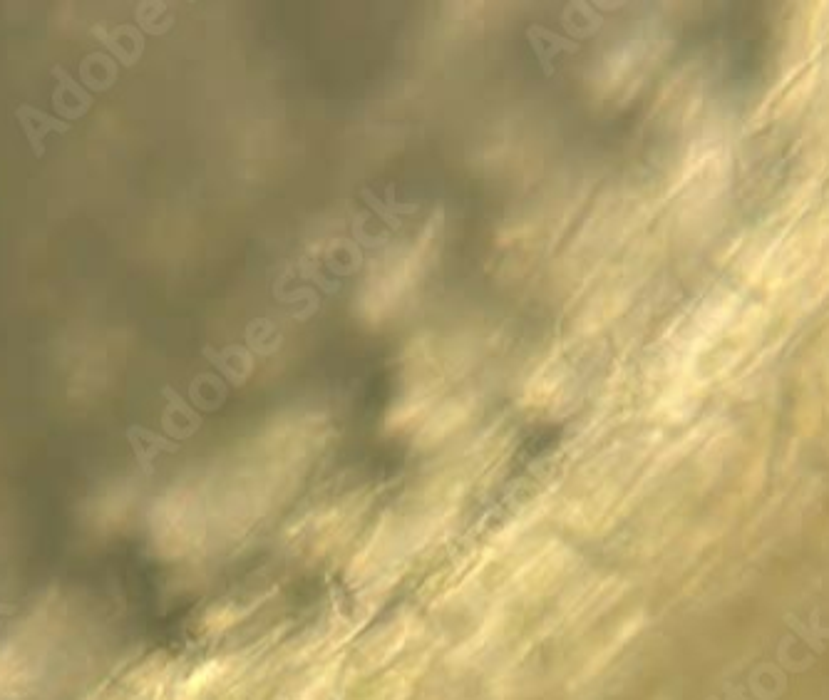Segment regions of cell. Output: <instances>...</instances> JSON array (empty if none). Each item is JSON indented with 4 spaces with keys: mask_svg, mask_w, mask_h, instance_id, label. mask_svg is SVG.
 <instances>
[{
    "mask_svg": "<svg viewBox=\"0 0 829 700\" xmlns=\"http://www.w3.org/2000/svg\"><path fill=\"white\" fill-rule=\"evenodd\" d=\"M442 221L432 216L413 241L393 249L373 266L358 293V313L365 323H383L408 301L413 288L430 271L440 249Z\"/></svg>",
    "mask_w": 829,
    "mask_h": 700,
    "instance_id": "obj_1",
    "label": "cell"
},
{
    "mask_svg": "<svg viewBox=\"0 0 829 700\" xmlns=\"http://www.w3.org/2000/svg\"><path fill=\"white\" fill-rule=\"evenodd\" d=\"M50 75L58 82L53 90V105L58 110L60 120L70 122L85 117L92 110V92H87L63 65H53Z\"/></svg>",
    "mask_w": 829,
    "mask_h": 700,
    "instance_id": "obj_2",
    "label": "cell"
},
{
    "mask_svg": "<svg viewBox=\"0 0 829 700\" xmlns=\"http://www.w3.org/2000/svg\"><path fill=\"white\" fill-rule=\"evenodd\" d=\"M15 117H18V125L20 130H23L25 140L30 144V152H33V157H45V137L50 135V132H58V135H65V132L72 130L70 122L60 120V117H53L48 115V112L38 110L35 105H28V102H23V105H18V110H15Z\"/></svg>",
    "mask_w": 829,
    "mask_h": 700,
    "instance_id": "obj_3",
    "label": "cell"
},
{
    "mask_svg": "<svg viewBox=\"0 0 829 700\" xmlns=\"http://www.w3.org/2000/svg\"><path fill=\"white\" fill-rule=\"evenodd\" d=\"M115 82H117V65L110 55L90 53L80 63V85L85 87L87 92L90 90L105 92V90H110Z\"/></svg>",
    "mask_w": 829,
    "mask_h": 700,
    "instance_id": "obj_4",
    "label": "cell"
}]
</instances>
